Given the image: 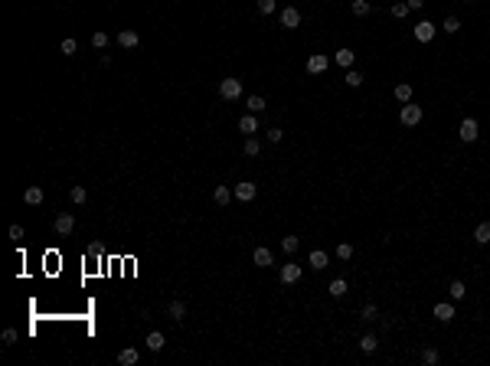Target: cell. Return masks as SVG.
<instances>
[{
	"mask_svg": "<svg viewBox=\"0 0 490 366\" xmlns=\"http://www.w3.org/2000/svg\"><path fill=\"white\" fill-rule=\"evenodd\" d=\"M399 121H402L405 128H415V124L422 121V105H412V101H405L402 112H399Z\"/></svg>",
	"mask_w": 490,
	"mask_h": 366,
	"instance_id": "6da1fadb",
	"label": "cell"
},
{
	"mask_svg": "<svg viewBox=\"0 0 490 366\" xmlns=\"http://www.w3.org/2000/svg\"><path fill=\"white\" fill-rule=\"evenodd\" d=\"M219 95H223L226 101L242 98V82H239V79H223V82H219Z\"/></svg>",
	"mask_w": 490,
	"mask_h": 366,
	"instance_id": "7a4b0ae2",
	"label": "cell"
},
{
	"mask_svg": "<svg viewBox=\"0 0 490 366\" xmlns=\"http://www.w3.org/2000/svg\"><path fill=\"white\" fill-rule=\"evenodd\" d=\"M458 134H461V141H464V144L477 141V134H480L477 121H474V118H464V121H461V128H458Z\"/></svg>",
	"mask_w": 490,
	"mask_h": 366,
	"instance_id": "3957f363",
	"label": "cell"
},
{
	"mask_svg": "<svg viewBox=\"0 0 490 366\" xmlns=\"http://www.w3.org/2000/svg\"><path fill=\"white\" fill-rule=\"evenodd\" d=\"M281 26H285V30H298L301 26V10L298 7H285V10H281Z\"/></svg>",
	"mask_w": 490,
	"mask_h": 366,
	"instance_id": "277c9868",
	"label": "cell"
},
{
	"mask_svg": "<svg viewBox=\"0 0 490 366\" xmlns=\"http://www.w3.org/2000/svg\"><path fill=\"white\" fill-rule=\"evenodd\" d=\"M327 66H330V59L323 56V53H314V56L307 59V72H310V75H320V72H327Z\"/></svg>",
	"mask_w": 490,
	"mask_h": 366,
	"instance_id": "5b68a950",
	"label": "cell"
},
{
	"mask_svg": "<svg viewBox=\"0 0 490 366\" xmlns=\"http://www.w3.org/2000/svg\"><path fill=\"white\" fill-rule=\"evenodd\" d=\"M52 226H56V232H59V236H69V232L75 229V216H72V213H59V216H56V223H52Z\"/></svg>",
	"mask_w": 490,
	"mask_h": 366,
	"instance_id": "8992f818",
	"label": "cell"
},
{
	"mask_svg": "<svg viewBox=\"0 0 490 366\" xmlns=\"http://www.w3.org/2000/svg\"><path fill=\"white\" fill-rule=\"evenodd\" d=\"M415 39H418V43H431V39H434V23H431V20L415 23Z\"/></svg>",
	"mask_w": 490,
	"mask_h": 366,
	"instance_id": "52a82bcc",
	"label": "cell"
},
{
	"mask_svg": "<svg viewBox=\"0 0 490 366\" xmlns=\"http://www.w3.org/2000/svg\"><path fill=\"white\" fill-rule=\"evenodd\" d=\"M115 39H118V46H121V49H134V46L141 43V36H137L134 30H121V33H118Z\"/></svg>",
	"mask_w": 490,
	"mask_h": 366,
	"instance_id": "ba28073f",
	"label": "cell"
},
{
	"mask_svg": "<svg viewBox=\"0 0 490 366\" xmlns=\"http://www.w3.org/2000/svg\"><path fill=\"white\" fill-rule=\"evenodd\" d=\"M298 278H301V265H294V262L281 265V281H285V285H294Z\"/></svg>",
	"mask_w": 490,
	"mask_h": 366,
	"instance_id": "9c48e42d",
	"label": "cell"
},
{
	"mask_svg": "<svg viewBox=\"0 0 490 366\" xmlns=\"http://www.w3.org/2000/svg\"><path fill=\"white\" fill-rule=\"evenodd\" d=\"M307 262H310V268H314V272H323V268H327V262H330V255H327V252H320V248H314Z\"/></svg>",
	"mask_w": 490,
	"mask_h": 366,
	"instance_id": "30bf717a",
	"label": "cell"
},
{
	"mask_svg": "<svg viewBox=\"0 0 490 366\" xmlns=\"http://www.w3.org/2000/svg\"><path fill=\"white\" fill-rule=\"evenodd\" d=\"M255 183H236V199H242V203H252L255 199Z\"/></svg>",
	"mask_w": 490,
	"mask_h": 366,
	"instance_id": "8fae6325",
	"label": "cell"
},
{
	"mask_svg": "<svg viewBox=\"0 0 490 366\" xmlns=\"http://www.w3.org/2000/svg\"><path fill=\"white\" fill-rule=\"evenodd\" d=\"M239 131H242V134H248V137H252L255 131H258V118H255V115L248 112L245 118H239Z\"/></svg>",
	"mask_w": 490,
	"mask_h": 366,
	"instance_id": "7c38bea8",
	"label": "cell"
},
{
	"mask_svg": "<svg viewBox=\"0 0 490 366\" xmlns=\"http://www.w3.org/2000/svg\"><path fill=\"white\" fill-rule=\"evenodd\" d=\"M252 258H255V265H258V268H268V265H271V252H268V248L265 245H258V248H255V252H252Z\"/></svg>",
	"mask_w": 490,
	"mask_h": 366,
	"instance_id": "4fadbf2b",
	"label": "cell"
},
{
	"mask_svg": "<svg viewBox=\"0 0 490 366\" xmlns=\"http://www.w3.org/2000/svg\"><path fill=\"white\" fill-rule=\"evenodd\" d=\"M144 343H147V350H154V353H157V350H164L167 337H164L160 330H150V334H147V340H144Z\"/></svg>",
	"mask_w": 490,
	"mask_h": 366,
	"instance_id": "5bb4252c",
	"label": "cell"
},
{
	"mask_svg": "<svg viewBox=\"0 0 490 366\" xmlns=\"http://www.w3.org/2000/svg\"><path fill=\"white\" fill-rule=\"evenodd\" d=\"M434 317H438L441 324L454 321V304H445V301H441V304H434Z\"/></svg>",
	"mask_w": 490,
	"mask_h": 366,
	"instance_id": "9a60e30c",
	"label": "cell"
},
{
	"mask_svg": "<svg viewBox=\"0 0 490 366\" xmlns=\"http://www.w3.org/2000/svg\"><path fill=\"white\" fill-rule=\"evenodd\" d=\"M137 360H141V353H137L134 347H124L121 353H118V363H121V366H134Z\"/></svg>",
	"mask_w": 490,
	"mask_h": 366,
	"instance_id": "2e32d148",
	"label": "cell"
},
{
	"mask_svg": "<svg viewBox=\"0 0 490 366\" xmlns=\"http://www.w3.org/2000/svg\"><path fill=\"white\" fill-rule=\"evenodd\" d=\"M330 294H334V298H343V294H347L350 291V285H347V278H334V281H330Z\"/></svg>",
	"mask_w": 490,
	"mask_h": 366,
	"instance_id": "e0dca14e",
	"label": "cell"
},
{
	"mask_svg": "<svg viewBox=\"0 0 490 366\" xmlns=\"http://www.w3.org/2000/svg\"><path fill=\"white\" fill-rule=\"evenodd\" d=\"M376 347H379L376 334H363L360 337V350H363V353H376Z\"/></svg>",
	"mask_w": 490,
	"mask_h": 366,
	"instance_id": "ac0fdd59",
	"label": "cell"
},
{
	"mask_svg": "<svg viewBox=\"0 0 490 366\" xmlns=\"http://www.w3.org/2000/svg\"><path fill=\"white\" fill-rule=\"evenodd\" d=\"M474 242H477V245H487L490 242V223H480L477 229H474Z\"/></svg>",
	"mask_w": 490,
	"mask_h": 366,
	"instance_id": "d6986e66",
	"label": "cell"
},
{
	"mask_svg": "<svg viewBox=\"0 0 490 366\" xmlns=\"http://www.w3.org/2000/svg\"><path fill=\"white\" fill-rule=\"evenodd\" d=\"M245 108H248L252 115L265 112V98H261V95H248V98H245Z\"/></svg>",
	"mask_w": 490,
	"mask_h": 366,
	"instance_id": "ffe728a7",
	"label": "cell"
},
{
	"mask_svg": "<svg viewBox=\"0 0 490 366\" xmlns=\"http://www.w3.org/2000/svg\"><path fill=\"white\" fill-rule=\"evenodd\" d=\"M23 199H26L30 206H39V203H43V190H39V186H26Z\"/></svg>",
	"mask_w": 490,
	"mask_h": 366,
	"instance_id": "44dd1931",
	"label": "cell"
},
{
	"mask_svg": "<svg viewBox=\"0 0 490 366\" xmlns=\"http://www.w3.org/2000/svg\"><path fill=\"white\" fill-rule=\"evenodd\" d=\"M167 314L174 317V321H183V317H186V304H183V301H170Z\"/></svg>",
	"mask_w": 490,
	"mask_h": 366,
	"instance_id": "7402d4cb",
	"label": "cell"
},
{
	"mask_svg": "<svg viewBox=\"0 0 490 366\" xmlns=\"http://www.w3.org/2000/svg\"><path fill=\"white\" fill-rule=\"evenodd\" d=\"M212 199H216L219 206H229V199H232L229 186H216V190H212Z\"/></svg>",
	"mask_w": 490,
	"mask_h": 366,
	"instance_id": "603a6c76",
	"label": "cell"
},
{
	"mask_svg": "<svg viewBox=\"0 0 490 366\" xmlns=\"http://www.w3.org/2000/svg\"><path fill=\"white\" fill-rule=\"evenodd\" d=\"M464 291H467V288H464V281H461V278H454L451 285H448V294H451L454 301H461V298H464Z\"/></svg>",
	"mask_w": 490,
	"mask_h": 366,
	"instance_id": "cb8c5ba5",
	"label": "cell"
},
{
	"mask_svg": "<svg viewBox=\"0 0 490 366\" xmlns=\"http://www.w3.org/2000/svg\"><path fill=\"white\" fill-rule=\"evenodd\" d=\"M334 59H337V66H343V69H350V66H353V59H356V56H353V49H340V53H337V56H334Z\"/></svg>",
	"mask_w": 490,
	"mask_h": 366,
	"instance_id": "d4e9b609",
	"label": "cell"
},
{
	"mask_svg": "<svg viewBox=\"0 0 490 366\" xmlns=\"http://www.w3.org/2000/svg\"><path fill=\"white\" fill-rule=\"evenodd\" d=\"M69 199H72L75 206H82L88 199V193H85V186H72V190H69Z\"/></svg>",
	"mask_w": 490,
	"mask_h": 366,
	"instance_id": "484cf974",
	"label": "cell"
},
{
	"mask_svg": "<svg viewBox=\"0 0 490 366\" xmlns=\"http://www.w3.org/2000/svg\"><path fill=\"white\" fill-rule=\"evenodd\" d=\"M350 10H353L356 17H366V13L372 10V4H369V0H353V4H350Z\"/></svg>",
	"mask_w": 490,
	"mask_h": 366,
	"instance_id": "4316f807",
	"label": "cell"
},
{
	"mask_svg": "<svg viewBox=\"0 0 490 366\" xmlns=\"http://www.w3.org/2000/svg\"><path fill=\"white\" fill-rule=\"evenodd\" d=\"M396 98L402 101V105H405V101H412V85H409V82H402V85H396Z\"/></svg>",
	"mask_w": 490,
	"mask_h": 366,
	"instance_id": "83f0119b",
	"label": "cell"
},
{
	"mask_svg": "<svg viewBox=\"0 0 490 366\" xmlns=\"http://www.w3.org/2000/svg\"><path fill=\"white\" fill-rule=\"evenodd\" d=\"M298 245H301V239H298V236H285V239H281V248H285L288 255L298 252Z\"/></svg>",
	"mask_w": 490,
	"mask_h": 366,
	"instance_id": "f1b7e54d",
	"label": "cell"
},
{
	"mask_svg": "<svg viewBox=\"0 0 490 366\" xmlns=\"http://www.w3.org/2000/svg\"><path fill=\"white\" fill-rule=\"evenodd\" d=\"M441 360V356H438V350H434V347H428V350H422V363L425 366H434V363H438Z\"/></svg>",
	"mask_w": 490,
	"mask_h": 366,
	"instance_id": "f546056e",
	"label": "cell"
},
{
	"mask_svg": "<svg viewBox=\"0 0 490 366\" xmlns=\"http://www.w3.org/2000/svg\"><path fill=\"white\" fill-rule=\"evenodd\" d=\"M258 150H261V144H258V137L252 134V137L245 141V154H248V157H258Z\"/></svg>",
	"mask_w": 490,
	"mask_h": 366,
	"instance_id": "4dcf8cb0",
	"label": "cell"
},
{
	"mask_svg": "<svg viewBox=\"0 0 490 366\" xmlns=\"http://www.w3.org/2000/svg\"><path fill=\"white\" fill-rule=\"evenodd\" d=\"M62 56H75V53H79V43H75V39H62Z\"/></svg>",
	"mask_w": 490,
	"mask_h": 366,
	"instance_id": "1f68e13d",
	"label": "cell"
},
{
	"mask_svg": "<svg viewBox=\"0 0 490 366\" xmlns=\"http://www.w3.org/2000/svg\"><path fill=\"white\" fill-rule=\"evenodd\" d=\"M392 17H396V20L409 17V4H405V0H399V4H392Z\"/></svg>",
	"mask_w": 490,
	"mask_h": 366,
	"instance_id": "d6a6232c",
	"label": "cell"
},
{
	"mask_svg": "<svg viewBox=\"0 0 490 366\" xmlns=\"http://www.w3.org/2000/svg\"><path fill=\"white\" fill-rule=\"evenodd\" d=\"M337 258H343V262L353 258V245H350V242H340V245H337Z\"/></svg>",
	"mask_w": 490,
	"mask_h": 366,
	"instance_id": "836d02e7",
	"label": "cell"
},
{
	"mask_svg": "<svg viewBox=\"0 0 490 366\" xmlns=\"http://www.w3.org/2000/svg\"><path fill=\"white\" fill-rule=\"evenodd\" d=\"M441 26H445V33H451V36H454V33L461 30V20H458V17H448V20H445Z\"/></svg>",
	"mask_w": 490,
	"mask_h": 366,
	"instance_id": "e575fe53",
	"label": "cell"
},
{
	"mask_svg": "<svg viewBox=\"0 0 490 366\" xmlns=\"http://www.w3.org/2000/svg\"><path fill=\"white\" fill-rule=\"evenodd\" d=\"M343 79H347V85H350V88H356V85H360V82H363V75L356 72V69H350V72L343 75Z\"/></svg>",
	"mask_w": 490,
	"mask_h": 366,
	"instance_id": "d590c367",
	"label": "cell"
},
{
	"mask_svg": "<svg viewBox=\"0 0 490 366\" xmlns=\"http://www.w3.org/2000/svg\"><path fill=\"white\" fill-rule=\"evenodd\" d=\"M92 46H95V49H105V46H108V33H95V36H92Z\"/></svg>",
	"mask_w": 490,
	"mask_h": 366,
	"instance_id": "8d00e7d4",
	"label": "cell"
},
{
	"mask_svg": "<svg viewBox=\"0 0 490 366\" xmlns=\"http://www.w3.org/2000/svg\"><path fill=\"white\" fill-rule=\"evenodd\" d=\"M17 340H20V334H17L13 327H7V330H4V343H7V347H13Z\"/></svg>",
	"mask_w": 490,
	"mask_h": 366,
	"instance_id": "74e56055",
	"label": "cell"
},
{
	"mask_svg": "<svg viewBox=\"0 0 490 366\" xmlns=\"http://www.w3.org/2000/svg\"><path fill=\"white\" fill-rule=\"evenodd\" d=\"M363 321H376V317H379V310H376V304H366V307H363Z\"/></svg>",
	"mask_w": 490,
	"mask_h": 366,
	"instance_id": "f35d334b",
	"label": "cell"
},
{
	"mask_svg": "<svg viewBox=\"0 0 490 366\" xmlns=\"http://www.w3.org/2000/svg\"><path fill=\"white\" fill-rule=\"evenodd\" d=\"M275 0H258V13H275Z\"/></svg>",
	"mask_w": 490,
	"mask_h": 366,
	"instance_id": "ab89813d",
	"label": "cell"
},
{
	"mask_svg": "<svg viewBox=\"0 0 490 366\" xmlns=\"http://www.w3.org/2000/svg\"><path fill=\"white\" fill-rule=\"evenodd\" d=\"M85 252H88V258H101V245H98V242H88Z\"/></svg>",
	"mask_w": 490,
	"mask_h": 366,
	"instance_id": "60d3db41",
	"label": "cell"
},
{
	"mask_svg": "<svg viewBox=\"0 0 490 366\" xmlns=\"http://www.w3.org/2000/svg\"><path fill=\"white\" fill-rule=\"evenodd\" d=\"M23 236H26V232H23V226H10V239H13V242H20Z\"/></svg>",
	"mask_w": 490,
	"mask_h": 366,
	"instance_id": "b9f144b4",
	"label": "cell"
},
{
	"mask_svg": "<svg viewBox=\"0 0 490 366\" xmlns=\"http://www.w3.org/2000/svg\"><path fill=\"white\" fill-rule=\"evenodd\" d=\"M281 134H285L281 128H271V131H268V141H271V144H278V141H281Z\"/></svg>",
	"mask_w": 490,
	"mask_h": 366,
	"instance_id": "7bdbcfd3",
	"label": "cell"
},
{
	"mask_svg": "<svg viewBox=\"0 0 490 366\" xmlns=\"http://www.w3.org/2000/svg\"><path fill=\"white\" fill-rule=\"evenodd\" d=\"M405 4H409V10H422V4H425V0H405Z\"/></svg>",
	"mask_w": 490,
	"mask_h": 366,
	"instance_id": "ee69618b",
	"label": "cell"
},
{
	"mask_svg": "<svg viewBox=\"0 0 490 366\" xmlns=\"http://www.w3.org/2000/svg\"><path fill=\"white\" fill-rule=\"evenodd\" d=\"M464 4H474V0H464Z\"/></svg>",
	"mask_w": 490,
	"mask_h": 366,
	"instance_id": "f6af8a7d",
	"label": "cell"
}]
</instances>
